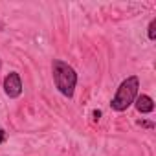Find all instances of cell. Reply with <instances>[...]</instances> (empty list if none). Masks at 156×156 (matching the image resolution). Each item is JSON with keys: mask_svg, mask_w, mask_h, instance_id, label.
Returning <instances> with one entry per match:
<instances>
[{"mask_svg": "<svg viewBox=\"0 0 156 156\" xmlns=\"http://www.w3.org/2000/svg\"><path fill=\"white\" fill-rule=\"evenodd\" d=\"M6 138H8V134H6V130H4V129H0V145H2V143L6 141Z\"/></svg>", "mask_w": 156, "mask_h": 156, "instance_id": "7", "label": "cell"}, {"mask_svg": "<svg viewBox=\"0 0 156 156\" xmlns=\"http://www.w3.org/2000/svg\"><path fill=\"white\" fill-rule=\"evenodd\" d=\"M138 125H140V127H145V129H154V123H152V121H145V119H140Z\"/></svg>", "mask_w": 156, "mask_h": 156, "instance_id": "6", "label": "cell"}, {"mask_svg": "<svg viewBox=\"0 0 156 156\" xmlns=\"http://www.w3.org/2000/svg\"><path fill=\"white\" fill-rule=\"evenodd\" d=\"M0 70H2V59H0Z\"/></svg>", "mask_w": 156, "mask_h": 156, "instance_id": "9", "label": "cell"}, {"mask_svg": "<svg viewBox=\"0 0 156 156\" xmlns=\"http://www.w3.org/2000/svg\"><path fill=\"white\" fill-rule=\"evenodd\" d=\"M2 88H4V94L9 98V99H17L22 96L24 92V87H22V77L19 72H9L4 81H2Z\"/></svg>", "mask_w": 156, "mask_h": 156, "instance_id": "3", "label": "cell"}, {"mask_svg": "<svg viewBox=\"0 0 156 156\" xmlns=\"http://www.w3.org/2000/svg\"><path fill=\"white\" fill-rule=\"evenodd\" d=\"M51 77L55 88L59 90L61 96L72 99L75 94V87H77V72L72 64L61 61V59H53L51 62Z\"/></svg>", "mask_w": 156, "mask_h": 156, "instance_id": "1", "label": "cell"}, {"mask_svg": "<svg viewBox=\"0 0 156 156\" xmlns=\"http://www.w3.org/2000/svg\"><path fill=\"white\" fill-rule=\"evenodd\" d=\"M92 116H94V119H96V121H99V118H101V110H94V114H92Z\"/></svg>", "mask_w": 156, "mask_h": 156, "instance_id": "8", "label": "cell"}, {"mask_svg": "<svg viewBox=\"0 0 156 156\" xmlns=\"http://www.w3.org/2000/svg\"><path fill=\"white\" fill-rule=\"evenodd\" d=\"M132 105L140 114H151L154 110V99L147 94H138V98L134 99Z\"/></svg>", "mask_w": 156, "mask_h": 156, "instance_id": "4", "label": "cell"}, {"mask_svg": "<svg viewBox=\"0 0 156 156\" xmlns=\"http://www.w3.org/2000/svg\"><path fill=\"white\" fill-rule=\"evenodd\" d=\"M140 94V77L138 75H129L123 79L110 101V108L114 112H125L129 107H132L134 99Z\"/></svg>", "mask_w": 156, "mask_h": 156, "instance_id": "2", "label": "cell"}, {"mask_svg": "<svg viewBox=\"0 0 156 156\" xmlns=\"http://www.w3.org/2000/svg\"><path fill=\"white\" fill-rule=\"evenodd\" d=\"M147 37H149V41H156V17L147 26Z\"/></svg>", "mask_w": 156, "mask_h": 156, "instance_id": "5", "label": "cell"}]
</instances>
